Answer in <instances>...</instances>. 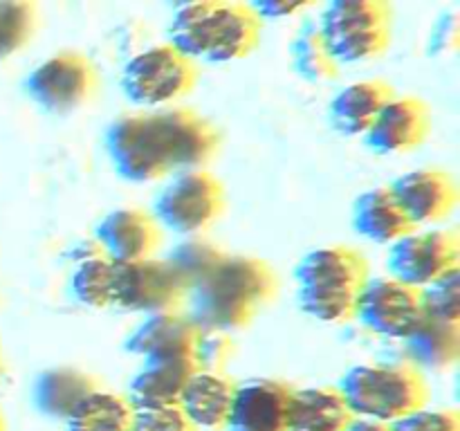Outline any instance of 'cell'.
Wrapping results in <instances>:
<instances>
[{"label":"cell","instance_id":"d4e9b609","mask_svg":"<svg viewBox=\"0 0 460 431\" xmlns=\"http://www.w3.org/2000/svg\"><path fill=\"white\" fill-rule=\"evenodd\" d=\"M133 407L126 395L94 389L66 418V431H130Z\"/></svg>","mask_w":460,"mask_h":431},{"label":"cell","instance_id":"ba28073f","mask_svg":"<svg viewBox=\"0 0 460 431\" xmlns=\"http://www.w3.org/2000/svg\"><path fill=\"white\" fill-rule=\"evenodd\" d=\"M225 209L223 184L202 169L178 171L157 191L151 218L180 236H196L209 229Z\"/></svg>","mask_w":460,"mask_h":431},{"label":"cell","instance_id":"5b68a950","mask_svg":"<svg viewBox=\"0 0 460 431\" xmlns=\"http://www.w3.org/2000/svg\"><path fill=\"white\" fill-rule=\"evenodd\" d=\"M350 416L391 425L427 402L422 373L407 362L355 364L335 386Z\"/></svg>","mask_w":460,"mask_h":431},{"label":"cell","instance_id":"52a82bcc","mask_svg":"<svg viewBox=\"0 0 460 431\" xmlns=\"http://www.w3.org/2000/svg\"><path fill=\"white\" fill-rule=\"evenodd\" d=\"M196 63L169 43L139 49L121 67V92L135 106L164 108L189 94L196 85Z\"/></svg>","mask_w":460,"mask_h":431},{"label":"cell","instance_id":"484cf974","mask_svg":"<svg viewBox=\"0 0 460 431\" xmlns=\"http://www.w3.org/2000/svg\"><path fill=\"white\" fill-rule=\"evenodd\" d=\"M290 58L296 75L308 84H326V81L335 79L337 70H340V66L328 54L317 22L313 18H305L296 27L290 43Z\"/></svg>","mask_w":460,"mask_h":431},{"label":"cell","instance_id":"603a6c76","mask_svg":"<svg viewBox=\"0 0 460 431\" xmlns=\"http://www.w3.org/2000/svg\"><path fill=\"white\" fill-rule=\"evenodd\" d=\"M350 413L335 386L292 389L288 398L290 431H341Z\"/></svg>","mask_w":460,"mask_h":431},{"label":"cell","instance_id":"277c9868","mask_svg":"<svg viewBox=\"0 0 460 431\" xmlns=\"http://www.w3.org/2000/svg\"><path fill=\"white\" fill-rule=\"evenodd\" d=\"M292 277L301 312L322 323H344L353 319L368 263L353 247L322 245L301 256Z\"/></svg>","mask_w":460,"mask_h":431},{"label":"cell","instance_id":"e0dca14e","mask_svg":"<svg viewBox=\"0 0 460 431\" xmlns=\"http://www.w3.org/2000/svg\"><path fill=\"white\" fill-rule=\"evenodd\" d=\"M196 337L198 328L184 314L171 310V312L146 314L128 332V337L124 339V348L142 359L191 357Z\"/></svg>","mask_w":460,"mask_h":431},{"label":"cell","instance_id":"7402d4cb","mask_svg":"<svg viewBox=\"0 0 460 431\" xmlns=\"http://www.w3.org/2000/svg\"><path fill=\"white\" fill-rule=\"evenodd\" d=\"M402 348L409 359L407 364L416 371H443L460 355V326L420 317L402 339Z\"/></svg>","mask_w":460,"mask_h":431},{"label":"cell","instance_id":"5bb4252c","mask_svg":"<svg viewBox=\"0 0 460 431\" xmlns=\"http://www.w3.org/2000/svg\"><path fill=\"white\" fill-rule=\"evenodd\" d=\"M290 386L272 377L234 382L232 407L225 431H288Z\"/></svg>","mask_w":460,"mask_h":431},{"label":"cell","instance_id":"ffe728a7","mask_svg":"<svg viewBox=\"0 0 460 431\" xmlns=\"http://www.w3.org/2000/svg\"><path fill=\"white\" fill-rule=\"evenodd\" d=\"M394 97V88L380 79H364L344 85L328 103V121L346 137H364L377 112Z\"/></svg>","mask_w":460,"mask_h":431},{"label":"cell","instance_id":"83f0119b","mask_svg":"<svg viewBox=\"0 0 460 431\" xmlns=\"http://www.w3.org/2000/svg\"><path fill=\"white\" fill-rule=\"evenodd\" d=\"M223 256L225 251L220 250L218 245H214V242L205 241V238L189 236L187 241L171 247L162 260H164L171 268V272L178 277V281L182 283L184 290H189V287H191L193 283L200 281Z\"/></svg>","mask_w":460,"mask_h":431},{"label":"cell","instance_id":"4dcf8cb0","mask_svg":"<svg viewBox=\"0 0 460 431\" xmlns=\"http://www.w3.org/2000/svg\"><path fill=\"white\" fill-rule=\"evenodd\" d=\"M229 357H232V339H229L227 332L198 330L191 355L196 371L223 373Z\"/></svg>","mask_w":460,"mask_h":431},{"label":"cell","instance_id":"f546056e","mask_svg":"<svg viewBox=\"0 0 460 431\" xmlns=\"http://www.w3.org/2000/svg\"><path fill=\"white\" fill-rule=\"evenodd\" d=\"M34 4L0 0V61L16 54L34 34Z\"/></svg>","mask_w":460,"mask_h":431},{"label":"cell","instance_id":"7c38bea8","mask_svg":"<svg viewBox=\"0 0 460 431\" xmlns=\"http://www.w3.org/2000/svg\"><path fill=\"white\" fill-rule=\"evenodd\" d=\"M420 296L418 290L391 277H371L364 281L355 301L353 319L373 335L402 341L420 321Z\"/></svg>","mask_w":460,"mask_h":431},{"label":"cell","instance_id":"74e56055","mask_svg":"<svg viewBox=\"0 0 460 431\" xmlns=\"http://www.w3.org/2000/svg\"><path fill=\"white\" fill-rule=\"evenodd\" d=\"M288 431H290V429H288Z\"/></svg>","mask_w":460,"mask_h":431},{"label":"cell","instance_id":"3957f363","mask_svg":"<svg viewBox=\"0 0 460 431\" xmlns=\"http://www.w3.org/2000/svg\"><path fill=\"white\" fill-rule=\"evenodd\" d=\"M261 22L245 3L198 0L171 13L166 43L189 61L232 63L259 45Z\"/></svg>","mask_w":460,"mask_h":431},{"label":"cell","instance_id":"4fadbf2b","mask_svg":"<svg viewBox=\"0 0 460 431\" xmlns=\"http://www.w3.org/2000/svg\"><path fill=\"white\" fill-rule=\"evenodd\" d=\"M411 229L440 223L456 205V184L436 169L404 171L386 184Z\"/></svg>","mask_w":460,"mask_h":431},{"label":"cell","instance_id":"8992f818","mask_svg":"<svg viewBox=\"0 0 460 431\" xmlns=\"http://www.w3.org/2000/svg\"><path fill=\"white\" fill-rule=\"evenodd\" d=\"M314 22L337 66L371 61L391 43V7L382 0H331Z\"/></svg>","mask_w":460,"mask_h":431},{"label":"cell","instance_id":"9c48e42d","mask_svg":"<svg viewBox=\"0 0 460 431\" xmlns=\"http://www.w3.org/2000/svg\"><path fill=\"white\" fill-rule=\"evenodd\" d=\"M184 290L162 259H142L133 263H112L111 305L124 312H171L182 303Z\"/></svg>","mask_w":460,"mask_h":431},{"label":"cell","instance_id":"d590c367","mask_svg":"<svg viewBox=\"0 0 460 431\" xmlns=\"http://www.w3.org/2000/svg\"><path fill=\"white\" fill-rule=\"evenodd\" d=\"M341 431H389V425L377 420H368V418L350 416L349 422L341 427Z\"/></svg>","mask_w":460,"mask_h":431},{"label":"cell","instance_id":"1f68e13d","mask_svg":"<svg viewBox=\"0 0 460 431\" xmlns=\"http://www.w3.org/2000/svg\"><path fill=\"white\" fill-rule=\"evenodd\" d=\"M458 418L454 411L418 407L404 413L389 425V431H458Z\"/></svg>","mask_w":460,"mask_h":431},{"label":"cell","instance_id":"ac0fdd59","mask_svg":"<svg viewBox=\"0 0 460 431\" xmlns=\"http://www.w3.org/2000/svg\"><path fill=\"white\" fill-rule=\"evenodd\" d=\"M196 371L191 357H146L128 382L126 400L133 409L178 404L184 384Z\"/></svg>","mask_w":460,"mask_h":431},{"label":"cell","instance_id":"7a4b0ae2","mask_svg":"<svg viewBox=\"0 0 460 431\" xmlns=\"http://www.w3.org/2000/svg\"><path fill=\"white\" fill-rule=\"evenodd\" d=\"M274 274L254 256L225 254L205 277L184 295V317L198 330L234 332L252 321L261 305L272 296Z\"/></svg>","mask_w":460,"mask_h":431},{"label":"cell","instance_id":"e575fe53","mask_svg":"<svg viewBox=\"0 0 460 431\" xmlns=\"http://www.w3.org/2000/svg\"><path fill=\"white\" fill-rule=\"evenodd\" d=\"M259 22L263 21H281L299 13L305 7L304 3H286V0H259V3H247Z\"/></svg>","mask_w":460,"mask_h":431},{"label":"cell","instance_id":"f1b7e54d","mask_svg":"<svg viewBox=\"0 0 460 431\" xmlns=\"http://www.w3.org/2000/svg\"><path fill=\"white\" fill-rule=\"evenodd\" d=\"M420 296L422 317L438 319V321H460V268L449 269L429 286L418 290Z\"/></svg>","mask_w":460,"mask_h":431},{"label":"cell","instance_id":"836d02e7","mask_svg":"<svg viewBox=\"0 0 460 431\" xmlns=\"http://www.w3.org/2000/svg\"><path fill=\"white\" fill-rule=\"evenodd\" d=\"M458 34H460L458 13L445 12L443 16L436 21L434 30H431L429 45H427V49H429L431 57H436V54H447V52H452V49H456Z\"/></svg>","mask_w":460,"mask_h":431},{"label":"cell","instance_id":"d6986e66","mask_svg":"<svg viewBox=\"0 0 460 431\" xmlns=\"http://www.w3.org/2000/svg\"><path fill=\"white\" fill-rule=\"evenodd\" d=\"M234 382L225 373L193 371L178 398V409L193 429L223 431L232 407Z\"/></svg>","mask_w":460,"mask_h":431},{"label":"cell","instance_id":"8fae6325","mask_svg":"<svg viewBox=\"0 0 460 431\" xmlns=\"http://www.w3.org/2000/svg\"><path fill=\"white\" fill-rule=\"evenodd\" d=\"M97 76L88 58L79 52H57L27 75L25 94L52 115L76 110L93 94Z\"/></svg>","mask_w":460,"mask_h":431},{"label":"cell","instance_id":"6da1fadb","mask_svg":"<svg viewBox=\"0 0 460 431\" xmlns=\"http://www.w3.org/2000/svg\"><path fill=\"white\" fill-rule=\"evenodd\" d=\"M103 148L121 180L148 184L202 169L218 148V133L191 108H160L117 117L103 135Z\"/></svg>","mask_w":460,"mask_h":431},{"label":"cell","instance_id":"d6a6232c","mask_svg":"<svg viewBox=\"0 0 460 431\" xmlns=\"http://www.w3.org/2000/svg\"><path fill=\"white\" fill-rule=\"evenodd\" d=\"M130 431H196L178 404L153 409H133Z\"/></svg>","mask_w":460,"mask_h":431},{"label":"cell","instance_id":"44dd1931","mask_svg":"<svg viewBox=\"0 0 460 431\" xmlns=\"http://www.w3.org/2000/svg\"><path fill=\"white\" fill-rule=\"evenodd\" d=\"M350 227L359 238L377 245H391L400 236L411 232V224L407 223L386 187L367 189L355 198L350 209Z\"/></svg>","mask_w":460,"mask_h":431},{"label":"cell","instance_id":"8d00e7d4","mask_svg":"<svg viewBox=\"0 0 460 431\" xmlns=\"http://www.w3.org/2000/svg\"><path fill=\"white\" fill-rule=\"evenodd\" d=\"M0 431H4V422H3V416H0Z\"/></svg>","mask_w":460,"mask_h":431},{"label":"cell","instance_id":"30bf717a","mask_svg":"<svg viewBox=\"0 0 460 431\" xmlns=\"http://www.w3.org/2000/svg\"><path fill=\"white\" fill-rule=\"evenodd\" d=\"M385 263L386 277L420 290L458 268V238L445 229H411L391 242Z\"/></svg>","mask_w":460,"mask_h":431},{"label":"cell","instance_id":"9a60e30c","mask_svg":"<svg viewBox=\"0 0 460 431\" xmlns=\"http://www.w3.org/2000/svg\"><path fill=\"white\" fill-rule=\"evenodd\" d=\"M429 108L418 97H391L377 112L364 144L377 155H400L420 146L429 135Z\"/></svg>","mask_w":460,"mask_h":431},{"label":"cell","instance_id":"2e32d148","mask_svg":"<svg viewBox=\"0 0 460 431\" xmlns=\"http://www.w3.org/2000/svg\"><path fill=\"white\" fill-rule=\"evenodd\" d=\"M93 242L111 263L151 259L160 245V227L142 209H112L94 224Z\"/></svg>","mask_w":460,"mask_h":431},{"label":"cell","instance_id":"4316f807","mask_svg":"<svg viewBox=\"0 0 460 431\" xmlns=\"http://www.w3.org/2000/svg\"><path fill=\"white\" fill-rule=\"evenodd\" d=\"M70 295L85 308H111L112 263L99 250L84 254L70 272Z\"/></svg>","mask_w":460,"mask_h":431},{"label":"cell","instance_id":"cb8c5ba5","mask_svg":"<svg viewBox=\"0 0 460 431\" xmlns=\"http://www.w3.org/2000/svg\"><path fill=\"white\" fill-rule=\"evenodd\" d=\"M97 389L88 373L72 366H54L39 373L31 386V402L40 416L52 420H66L72 409Z\"/></svg>","mask_w":460,"mask_h":431}]
</instances>
